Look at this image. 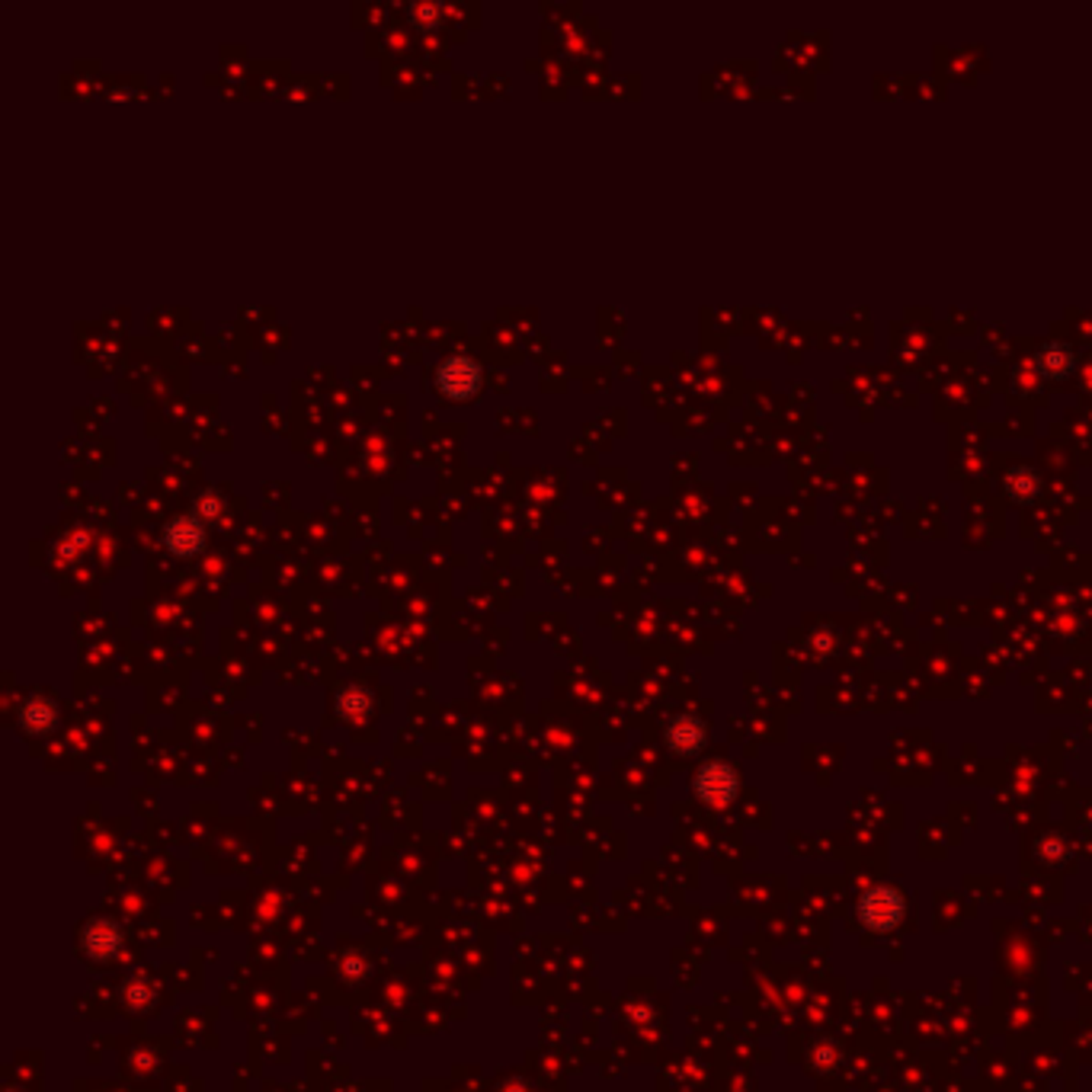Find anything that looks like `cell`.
<instances>
[{"instance_id": "obj_1", "label": "cell", "mask_w": 1092, "mask_h": 1092, "mask_svg": "<svg viewBox=\"0 0 1092 1092\" xmlns=\"http://www.w3.org/2000/svg\"><path fill=\"white\" fill-rule=\"evenodd\" d=\"M439 391L452 400H468L481 388V366L471 356H449L436 372Z\"/></svg>"}, {"instance_id": "obj_2", "label": "cell", "mask_w": 1092, "mask_h": 1092, "mask_svg": "<svg viewBox=\"0 0 1092 1092\" xmlns=\"http://www.w3.org/2000/svg\"><path fill=\"white\" fill-rule=\"evenodd\" d=\"M164 545L170 548V554L177 557H193L206 548V526L199 516H177L170 520L164 529Z\"/></svg>"}, {"instance_id": "obj_3", "label": "cell", "mask_w": 1092, "mask_h": 1092, "mask_svg": "<svg viewBox=\"0 0 1092 1092\" xmlns=\"http://www.w3.org/2000/svg\"><path fill=\"white\" fill-rule=\"evenodd\" d=\"M1076 366L1073 359V350L1067 347V343H1044V347L1038 350V369L1044 372L1047 379H1063L1070 376V369Z\"/></svg>"}, {"instance_id": "obj_4", "label": "cell", "mask_w": 1092, "mask_h": 1092, "mask_svg": "<svg viewBox=\"0 0 1092 1092\" xmlns=\"http://www.w3.org/2000/svg\"><path fill=\"white\" fill-rule=\"evenodd\" d=\"M1006 491H1010L1013 500L1028 503V500H1034L1041 494V478L1031 468H1015L1010 478H1006Z\"/></svg>"}, {"instance_id": "obj_5", "label": "cell", "mask_w": 1092, "mask_h": 1092, "mask_svg": "<svg viewBox=\"0 0 1092 1092\" xmlns=\"http://www.w3.org/2000/svg\"><path fill=\"white\" fill-rule=\"evenodd\" d=\"M215 507H219V500H215V494H209V497L199 500V510H203L206 516H215Z\"/></svg>"}]
</instances>
